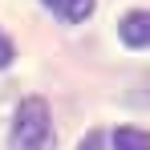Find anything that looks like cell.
<instances>
[{
  "label": "cell",
  "mask_w": 150,
  "mask_h": 150,
  "mask_svg": "<svg viewBox=\"0 0 150 150\" xmlns=\"http://www.w3.org/2000/svg\"><path fill=\"white\" fill-rule=\"evenodd\" d=\"M12 150H53V122L45 98H25L12 118Z\"/></svg>",
  "instance_id": "1"
},
{
  "label": "cell",
  "mask_w": 150,
  "mask_h": 150,
  "mask_svg": "<svg viewBox=\"0 0 150 150\" xmlns=\"http://www.w3.org/2000/svg\"><path fill=\"white\" fill-rule=\"evenodd\" d=\"M122 41L134 45V49H146V45H150V12H146V8L126 12V21H122Z\"/></svg>",
  "instance_id": "2"
},
{
  "label": "cell",
  "mask_w": 150,
  "mask_h": 150,
  "mask_svg": "<svg viewBox=\"0 0 150 150\" xmlns=\"http://www.w3.org/2000/svg\"><path fill=\"white\" fill-rule=\"evenodd\" d=\"M53 12L61 16V21H69V25H77V21H85L89 12H93V0H45Z\"/></svg>",
  "instance_id": "3"
},
{
  "label": "cell",
  "mask_w": 150,
  "mask_h": 150,
  "mask_svg": "<svg viewBox=\"0 0 150 150\" xmlns=\"http://www.w3.org/2000/svg\"><path fill=\"white\" fill-rule=\"evenodd\" d=\"M114 150H150V134L122 126V130H114Z\"/></svg>",
  "instance_id": "4"
},
{
  "label": "cell",
  "mask_w": 150,
  "mask_h": 150,
  "mask_svg": "<svg viewBox=\"0 0 150 150\" xmlns=\"http://www.w3.org/2000/svg\"><path fill=\"white\" fill-rule=\"evenodd\" d=\"M8 65H12V41L0 33V69H8Z\"/></svg>",
  "instance_id": "5"
},
{
  "label": "cell",
  "mask_w": 150,
  "mask_h": 150,
  "mask_svg": "<svg viewBox=\"0 0 150 150\" xmlns=\"http://www.w3.org/2000/svg\"><path fill=\"white\" fill-rule=\"evenodd\" d=\"M81 150H101V130H93V134H85V142H81Z\"/></svg>",
  "instance_id": "6"
}]
</instances>
